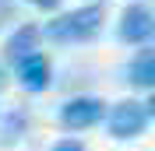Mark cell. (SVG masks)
I'll return each mask as SVG.
<instances>
[{
	"instance_id": "cell-1",
	"label": "cell",
	"mask_w": 155,
	"mask_h": 151,
	"mask_svg": "<svg viewBox=\"0 0 155 151\" xmlns=\"http://www.w3.org/2000/svg\"><path fill=\"white\" fill-rule=\"evenodd\" d=\"M99 32H102V7L99 4L67 11V14H60V18L42 25V35L53 39V42H88Z\"/></svg>"
},
{
	"instance_id": "cell-2",
	"label": "cell",
	"mask_w": 155,
	"mask_h": 151,
	"mask_svg": "<svg viewBox=\"0 0 155 151\" xmlns=\"http://www.w3.org/2000/svg\"><path fill=\"white\" fill-rule=\"evenodd\" d=\"M148 127V102H134V98H124L109 109V133L116 141H130V137H141Z\"/></svg>"
},
{
	"instance_id": "cell-3",
	"label": "cell",
	"mask_w": 155,
	"mask_h": 151,
	"mask_svg": "<svg viewBox=\"0 0 155 151\" xmlns=\"http://www.w3.org/2000/svg\"><path fill=\"white\" fill-rule=\"evenodd\" d=\"M102 113H106V102H102V98L81 95V98L64 102V109H60V123H64L67 130H85V127H92V123L102 120Z\"/></svg>"
},
{
	"instance_id": "cell-4",
	"label": "cell",
	"mask_w": 155,
	"mask_h": 151,
	"mask_svg": "<svg viewBox=\"0 0 155 151\" xmlns=\"http://www.w3.org/2000/svg\"><path fill=\"white\" fill-rule=\"evenodd\" d=\"M152 32H155V18H152V11H148V4H130L124 11V18H120V39L145 46L148 39H152Z\"/></svg>"
},
{
	"instance_id": "cell-5",
	"label": "cell",
	"mask_w": 155,
	"mask_h": 151,
	"mask_svg": "<svg viewBox=\"0 0 155 151\" xmlns=\"http://www.w3.org/2000/svg\"><path fill=\"white\" fill-rule=\"evenodd\" d=\"M18 81L25 92H46L49 88V60L42 53H32V56L18 60Z\"/></svg>"
},
{
	"instance_id": "cell-6",
	"label": "cell",
	"mask_w": 155,
	"mask_h": 151,
	"mask_svg": "<svg viewBox=\"0 0 155 151\" xmlns=\"http://www.w3.org/2000/svg\"><path fill=\"white\" fill-rule=\"evenodd\" d=\"M35 42H39V25H21V28L7 39L4 53H7L11 63H18V60H25V56L35 53Z\"/></svg>"
},
{
	"instance_id": "cell-7",
	"label": "cell",
	"mask_w": 155,
	"mask_h": 151,
	"mask_svg": "<svg viewBox=\"0 0 155 151\" xmlns=\"http://www.w3.org/2000/svg\"><path fill=\"white\" fill-rule=\"evenodd\" d=\"M127 77H130V85L137 88H152L155 85V49H141L134 60H130V67H127Z\"/></svg>"
},
{
	"instance_id": "cell-8",
	"label": "cell",
	"mask_w": 155,
	"mask_h": 151,
	"mask_svg": "<svg viewBox=\"0 0 155 151\" xmlns=\"http://www.w3.org/2000/svg\"><path fill=\"white\" fill-rule=\"evenodd\" d=\"M21 130H25V113H14V109H11L7 116H4V120H0V144H14L21 137Z\"/></svg>"
},
{
	"instance_id": "cell-9",
	"label": "cell",
	"mask_w": 155,
	"mask_h": 151,
	"mask_svg": "<svg viewBox=\"0 0 155 151\" xmlns=\"http://www.w3.org/2000/svg\"><path fill=\"white\" fill-rule=\"evenodd\" d=\"M53 151H85V144H81V141H74V137H64V141H57V144H53Z\"/></svg>"
},
{
	"instance_id": "cell-10",
	"label": "cell",
	"mask_w": 155,
	"mask_h": 151,
	"mask_svg": "<svg viewBox=\"0 0 155 151\" xmlns=\"http://www.w3.org/2000/svg\"><path fill=\"white\" fill-rule=\"evenodd\" d=\"M14 21V0H0V25Z\"/></svg>"
},
{
	"instance_id": "cell-11",
	"label": "cell",
	"mask_w": 155,
	"mask_h": 151,
	"mask_svg": "<svg viewBox=\"0 0 155 151\" xmlns=\"http://www.w3.org/2000/svg\"><path fill=\"white\" fill-rule=\"evenodd\" d=\"M25 4H32V7H39V11H57L60 7V0H25Z\"/></svg>"
},
{
	"instance_id": "cell-12",
	"label": "cell",
	"mask_w": 155,
	"mask_h": 151,
	"mask_svg": "<svg viewBox=\"0 0 155 151\" xmlns=\"http://www.w3.org/2000/svg\"><path fill=\"white\" fill-rule=\"evenodd\" d=\"M0 85H4V70H0Z\"/></svg>"
}]
</instances>
